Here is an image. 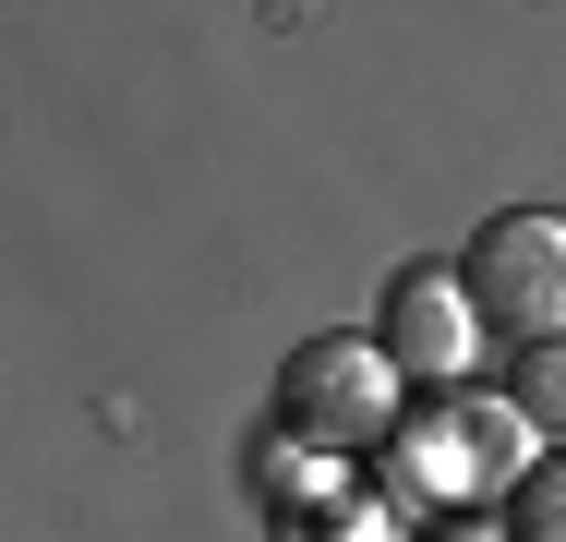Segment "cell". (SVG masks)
I'll return each mask as SVG.
<instances>
[{"instance_id":"obj_6","label":"cell","mask_w":566,"mask_h":542,"mask_svg":"<svg viewBox=\"0 0 566 542\" xmlns=\"http://www.w3.org/2000/svg\"><path fill=\"white\" fill-rule=\"evenodd\" d=\"M518 410H531V434H566V337L555 350H518V386H506Z\"/></svg>"},{"instance_id":"obj_7","label":"cell","mask_w":566,"mask_h":542,"mask_svg":"<svg viewBox=\"0 0 566 542\" xmlns=\"http://www.w3.org/2000/svg\"><path fill=\"white\" fill-rule=\"evenodd\" d=\"M422 542H506V531H482V519H447V531H422Z\"/></svg>"},{"instance_id":"obj_1","label":"cell","mask_w":566,"mask_h":542,"mask_svg":"<svg viewBox=\"0 0 566 542\" xmlns=\"http://www.w3.org/2000/svg\"><path fill=\"white\" fill-rule=\"evenodd\" d=\"M277 410L314 458H361V446H398V362L386 337H302L290 374H277Z\"/></svg>"},{"instance_id":"obj_5","label":"cell","mask_w":566,"mask_h":542,"mask_svg":"<svg viewBox=\"0 0 566 542\" xmlns=\"http://www.w3.org/2000/svg\"><path fill=\"white\" fill-rule=\"evenodd\" d=\"M506 542H566V446L506 494Z\"/></svg>"},{"instance_id":"obj_3","label":"cell","mask_w":566,"mask_h":542,"mask_svg":"<svg viewBox=\"0 0 566 542\" xmlns=\"http://www.w3.org/2000/svg\"><path fill=\"white\" fill-rule=\"evenodd\" d=\"M543 458H531V410L518 398H447V410H422V423H398V482L410 494H482V482H531Z\"/></svg>"},{"instance_id":"obj_4","label":"cell","mask_w":566,"mask_h":542,"mask_svg":"<svg viewBox=\"0 0 566 542\" xmlns=\"http://www.w3.org/2000/svg\"><path fill=\"white\" fill-rule=\"evenodd\" d=\"M482 337H494V325H482V302H470V278H458V265H410V278L386 290V362H398V374L458 386Z\"/></svg>"},{"instance_id":"obj_2","label":"cell","mask_w":566,"mask_h":542,"mask_svg":"<svg viewBox=\"0 0 566 542\" xmlns=\"http://www.w3.org/2000/svg\"><path fill=\"white\" fill-rule=\"evenodd\" d=\"M470 302L494 337H518V350H555L566 337V217L555 206H506L470 229Z\"/></svg>"}]
</instances>
